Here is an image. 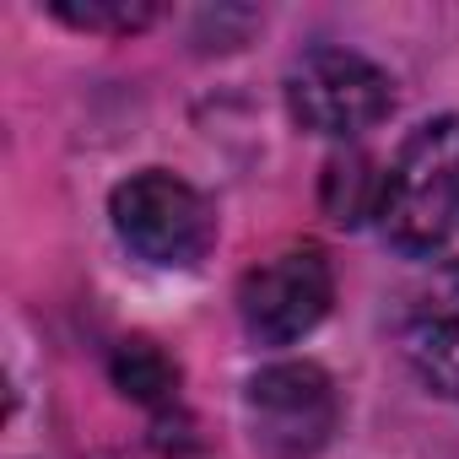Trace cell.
Returning <instances> with one entry per match:
<instances>
[{"label":"cell","mask_w":459,"mask_h":459,"mask_svg":"<svg viewBox=\"0 0 459 459\" xmlns=\"http://www.w3.org/2000/svg\"><path fill=\"white\" fill-rule=\"evenodd\" d=\"M244 416L260 459H314L341 427V394L319 362H271L249 378Z\"/></svg>","instance_id":"4"},{"label":"cell","mask_w":459,"mask_h":459,"mask_svg":"<svg viewBox=\"0 0 459 459\" xmlns=\"http://www.w3.org/2000/svg\"><path fill=\"white\" fill-rule=\"evenodd\" d=\"M378 189H384V173H373V162H368L362 152L335 157V162L325 168V205H330V216H335L341 227L373 216V211H378Z\"/></svg>","instance_id":"8"},{"label":"cell","mask_w":459,"mask_h":459,"mask_svg":"<svg viewBox=\"0 0 459 459\" xmlns=\"http://www.w3.org/2000/svg\"><path fill=\"white\" fill-rule=\"evenodd\" d=\"M108 221L119 244L157 271H195L216 244L211 200L168 168H141L125 184H114Z\"/></svg>","instance_id":"2"},{"label":"cell","mask_w":459,"mask_h":459,"mask_svg":"<svg viewBox=\"0 0 459 459\" xmlns=\"http://www.w3.org/2000/svg\"><path fill=\"white\" fill-rule=\"evenodd\" d=\"M49 12L82 33H141L157 22V6L146 0H55Z\"/></svg>","instance_id":"9"},{"label":"cell","mask_w":459,"mask_h":459,"mask_svg":"<svg viewBox=\"0 0 459 459\" xmlns=\"http://www.w3.org/2000/svg\"><path fill=\"white\" fill-rule=\"evenodd\" d=\"M389 108H394L389 71L378 60L357 55V49L319 44V49H308L287 65V114L308 135L351 141V135L384 125Z\"/></svg>","instance_id":"3"},{"label":"cell","mask_w":459,"mask_h":459,"mask_svg":"<svg viewBox=\"0 0 459 459\" xmlns=\"http://www.w3.org/2000/svg\"><path fill=\"white\" fill-rule=\"evenodd\" d=\"M400 351L421 389L459 400V260H437L405 298Z\"/></svg>","instance_id":"6"},{"label":"cell","mask_w":459,"mask_h":459,"mask_svg":"<svg viewBox=\"0 0 459 459\" xmlns=\"http://www.w3.org/2000/svg\"><path fill=\"white\" fill-rule=\"evenodd\" d=\"M108 373H114V389H125V394H130L135 405H146V411H168V405L178 400V362H173L157 341H146V335L119 341Z\"/></svg>","instance_id":"7"},{"label":"cell","mask_w":459,"mask_h":459,"mask_svg":"<svg viewBox=\"0 0 459 459\" xmlns=\"http://www.w3.org/2000/svg\"><path fill=\"white\" fill-rule=\"evenodd\" d=\"M378 233L389 249L421 260L459 233V114L416 125L378 189Z\"/></svg>","instance_id":"1"},{"label":"cell","mask_w":459,"mask_h":459,"mask_svg":"<svg viewBox=\"0 0 459 459\" xmlns=\"http://www.w3.org/2000/svg\"><path fill=\"white\" fill-rule=\"evenodd\" d=\"M335 303V271L319 244H292L255 265L238 287V319L260 346L303 341Z\"/></svg>","instance_id":"5"}]
</instances>
